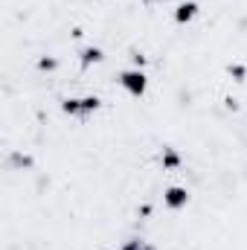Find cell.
I'll return each mask as SVG.
<instances>
[{
	"label": "cell",
	"instance_id": "obj_1",
	"mask_svg": "<svg viewBox=\"0 0 247 250\" xmlns=\"http://www.w3.org/2000/svg\"><path fill=\"white\" fill-rule=\"evenodd\" d=\"M117 82H120V87H123L125 93H131V96H143V93L148 90V76H145V70H140V67L123 70V73L117 76Z\"/></svg>",
	"mask_w": 247,
	"mask_h": 250
},
{
	"label": "cell",
	"instance_id": "obj_2",
	"mask_svg": "<svg viewBox=\"0 0 247 250\" xmlns=\"http://www.w3.org/2000/svg\"><path fill=\"white\" fill-rule=\"evenodd\" d=\"M163 204L169 207V209H184L186 204H189V192L186 187H169L163 192Z\"/></svg>",
	"mask_w": 247,
	"mask_h": 250
},
{
	"label": "cell",
	"instance_id": "obj_3",
	"mask_svg": "<svg viewBox=\"0 0 247 250\" xmlns=\"http://www.w3.org/2000/svg\"><path fill=\"white\" fill-rule=\"evenodd\" d=\"M195 15H198V3H195V0H184V3L175 6V21H178V23L195 21Z\"/></svg>",
	"mask_w": 247,
	"mask_h": 250
},
{
	"label": "cell",
	"instance_id": "obj_4",
	"mask_svg": "<svg viewBox=\"0 0 247 250\" xmlns=\"http://www.w3.org/2000/svg\"><path fill=\"white\" fill-rule=\"evenodd\" d=\"M105 59V53L99 50V47H84L82 53H79V62H82V67H90V64H99Z\"/></svg>",
	"mask_w": 247,
	"mask_h": 250
},
{
	"label": "cell",
	"instance_id": "obj_5",
	"mask_svg": "<svg viewBox=\"0 0 247 250\" xmlns=\"http://www.w3.org/2000/svg\"><path fill=\"white\" fill-rule=\"evenodd\" d=\"M160 163H163V169H178V166H181V154H178V148L166 146V148L160 151Z\"/></svg>",
	"mask_w": 247,
	"mask_h": 250
},
{
	"label": "cell",
	"instance_id": "obj_6",
	"mask_svg": "<svg viewBox=\"0 0 247 250\" xmlns=\"http://www.w3.org/2000/svg\"><path fill=\"white\" fill-rule=\"evenodd\" d=\"M62 111L67 114V117H84V105H82V99H76V96L64 99V102H62Z\"/></svg>",
	"mask_w": 247,
	"mask_h": 250
},
{
	"label": "cell",
	"instance_id": "obj_7",
	"mask_svg": "<svg viewBox=\"0 0 247 250\" xmlns=\"http://www.w3.org/2000/svg\"><path fill=\"white\" fill-rule=\"evenodd\" d=\"M123 250H154V248H148L145 242H140V239H131V242H125Z\"/></svg>",
	"mask_w": 247,
	"mask_h": 250
},
{
	"label": "cell",
	"instance_id": "obj_8",
	"mask_svg": "<svg viewBox=\"0 0 247 250\" xmlns=\"http://www.w3.org/2000/svg\"><path fill=\"white\" fill-rule=\"evenodd\" d=\"M56 67H59V62L50 59V56L47 59H38V70H56Z\"/></svg>",
	"mask_w": 247,
	"mask_h": 250
},
{
	"label": "cell",
	"instance_id": "obj_9",
	"mask_svg": "<svg viewBox=\"0 0 247 250\" xmlns=\"http://www.w3.org/2000/svg\"><path fill=\"white\" fill-rule=\"evenodd\" d=\"M230 76H239V79H242V76H245V67H242V64H230Z\"/></svg>",
	"mask_w": 247,
	"mask_h": 250
},
{
	"label": "cell",
	"instance_id": "obj_10",
	"mask_svg": "<svg viewBox=\"0 0 247 250\" xmlns=\"http://www.w3.org/2000/svg\"><path fill=\"white\" fill-rule=\"evenodd\" d=\"M131 59H134V67H140V70H143V64H145V59H143V56H140V53H134V56H131Z\"/></svg>",
	"mask_w": 247,
	"mask_h": 250
},
{
	"label": "cell",
	"instance_id": "obj_11",
	"mask_svg": "<svg viewBox=\"0 0 247 250\" xmlns=\"http://www.w3.org/2000/svg\"><path fill=\"white\" fill-rule=\"evenodd\" d=\"M114 250H117V248H114ZM120 250H123V248H120Z\"/></svg>",
	"mask_w": 247,
	"mask_h": 250
}]
</instances>
